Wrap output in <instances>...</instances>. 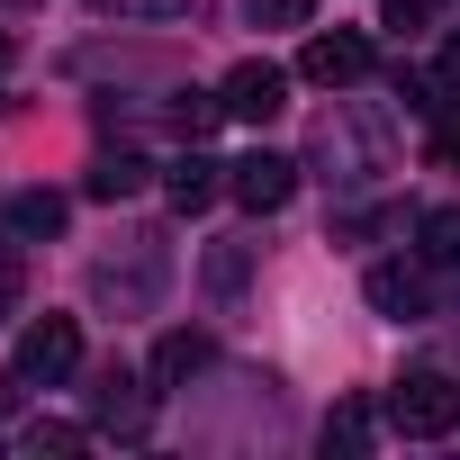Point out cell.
<instances>
[{
	"mask_svg": "<svg viewBox=\"0 0 460 460\" xmlns=\"http://www.w3.org/2000/svg\"><path fill=\"white\" fill-rule=\"evenodd\" d=\"M442 82H451V91H460V37H451V46H442Z\"/></svg>",
	"mask_w": 460,
	"mask_h": 460,
	"instance_id": "19",
	"label": "cell"
},
{
	"mask_svg": "<svg viewBox=\"0 0 460 460\" xmlns=\"http://www.w3.org/2000/svg\"><path fill=\"white\" fill-rule=\"evenodd\" d=\"M100 10H118V19H172V10H190V0H100Z\"/></svg>",
	"mask_w": 460,
	"mask_h": 460,
	"instance_id": "16",
	"label": "cell"
},
{
	"mask_svg": "<svg viewBox=\"0 0 460 460\" xmlns=\"http://www.w3.org/2000/svg\"><path fill=\"white\" fill-rule=\"evenodd\" d=\"M370 307H379V316H424V280L397 271V262H379V271H370Z\"/></svg>",
	"mask_w": 460,
	"mask_h": 460,
	"instance_id": "7",
	"label": "cell"
},
{
	"mask_svg": "<svg viewBox=\"0 0 460 460\" xmlns=\"http://www.w3.org/2000/svg\"><path fill=\"white\" fill-rule=\"evenodd\" d=\"M361 442H370V415L361 406H334L325 415V451H361Z\"/></svg>",
	"mask_w": 460,
	"mask_h": 460,
	"instance_id": "13",
	"label": "cell"
},
{
	"mask_svg": "<svg viewBox=\"0 0 460 460\" xmlns=\"http://www.w3.org/2000/svg\"><path fill=\"white\" fill-rule=\"evenodd\" d=\"M10 235H64V199L55 190H19L10 199Z\"/></svg>",
	"mask_w": 460,
	"mask_h": 460,
	"instance_id": "9",
	"label": "cell"
},
{
	"mask_svg": "<svg viewBox=\"0 0 460 460\" xmlns=\"http://www.w3.org/2000/svg\"><path fill=\"white\" fill-rule=\"evenodd\" d=\"M199 361H208V334H163V343H154V370H145V379H154V388H181V379H190Z\"/></svg>",
	"mask_w": 460,
	"mask_h": 460,
	"instance_id": "8",
	"label": "cell"
},
{
	"mask_svg": "<svg viewBox=\"0 0 460 460\" xmlns=\"http://www.w3.org/2000/svg\"><path fill=\"white\" fill-rule=\"evenodd\" d=\"M163 190H172V208H181V217H199V208H208V199L226 190V163H208V154H181Z\"/></svg>",
	"mask_w": 460,
	"mask_h": 460,
	"instance_id": "6",
	"label": "cell"
},
{
	"mask_svg": "<svg viewBox=\"0 0 460 460\" xmlns=\"http://www.w3.org/2000/svg\"><path fill=\"white\" fill-rule=\"evenodd\" d=\"M19 442H28V451H82L91 433H82V424H28Z\"/></svg>",
	"mask_w": 460,
	"mask_h": 460,
	"instance_id": "15",
	"label": "cell"
},
{
	"mask_svg": "<svg viewBox=\"0 0 460 460\" xmlns=\"http://www.w3.org/2000/svg\"><path fill=\"white\" fill-rule=\"evenodd\" d=\"M298 73H307L316 91H343V82H361V73H370V37H352V28H325V37H307Z\"/></svg>",
	"mask_w": 460,
	"mask_h": 460,
	"instance_id": "5",
	"label": "cell"
},
{
	"mask_svg": "<svg viewBox=\"0 0 460 460\" xmlns=\"http://www.w3.org/2000/svg\"><path fill=\"white\" fill-rule=\"evenodd\" d=\"M388 433H406V442H442V433H460V379H442V370H406V379L388 388Z\"/></svg>",
	"mask_w": 460,
	"mask_h": 460,
	"instance_id": "1",
	"label": "cell"
},
{
	"mask_svg": "<svg viewBox=\"0 0 460 460\" xmlns=\"http://www.w3.org/2000/svg\"><path fill=\"white\" fill-rule=\"evenodd\" d=\"M127 190H145V163H136V154H109V163L91 172V199H127Z\"/></svg>",
	"mask_w": 460,
	"mask_h": 460,
	"instance_id": "11",
	"label": "cell"
},
{
	"mask_svg": "<svg viewBox=\"0 0 460 460\" xmlns=\"http://www.w3.org/2000/svg\"><path fill=\"white\" fill-rule=\"evenodd\" d=\"M10 307H19V253H0V325H10Z\"/></svg>",
	"mask_w": 460,
	"mask_h": 460,
	"instance_id": "17",
	"label": "cell"
},
{
	"mask_svg": "<svg viewBox=\"0 0 460 460\" xmlns=\"http://www.w3.org/2000/svg\"><path fill=\"white\" fill-rule=\"evenodd\" d=\"M424 262H460V208H433L424 217Z\"/></svg>",
	"mask_w": 460,
	"mask_h": 460,
	"instance_id": "12",
	"label": "cell"
},
{
	"mask_svg": "<svg viewBox=\"0 0 460 460\" xmlns=\"http://www.w3.org/2000/svg\"><path fill=\"white\" fill-rule=\"evenodd\" d=\"M127 388H136V379H118V370L100 379V424H118V433H145V397H127Z\"/></svg>",
	"mask_w": 460,
	"mask_h": 460,
	"instance_id": "10",
	"label": "cell"
},
{
	"mask_svg": "<svg viewBox=\"0 0 460 460\" xmlns=\"http://www.w3.org/2000/svg\"><path fill=\"white\" fill-rule=\"evenodd\" d=\"M73 370H82V325H73V316H37V325L19 334V379H46V388H55V379H73Z\"/></svg>",
	"mask_w": 460,
	"mask_h": 460,
	"instance_id": "2",
	"label": "cell"
},
{
	"mask_svg": "<svg viewBox=\"0 0 460 460\" xmlns=\"http://www.w3.org/2000/svg\"><path fill=\"white\" fill-rule=\"evenodd\" d=\"M433 19V0H388V28H424Z\"/></svg>",
	"mask_w": 460,
	"mask_h": 460,
	"instance_id": "18",
	"label": "cell"
},
{
	"mask_svg": "<svg viewBox=\"0 0 460 460\" xmlns=\"http://www.w3.org/2000/svg\"><path fill=\"white\" fill-rule=\"evenodd\" d=\"M226 190H235L253 217H271V208L298 199V163L289 154H244V163H226Z\"/></svg>",
	"mask_w": 460,
	"mask_h": 460,
	"instance_id": "4",
	"label": "cell"
},
{
	"mask_svg": "<svg viewBox=\"0 0 460 460\" xmlns=\"http://www.w3.org/2000/svg\"><path fill=\"white\" fill-rule=\"evenodd\" d=\"M442 163H460V127H451V136H442Z\"/></svg>",
	"mask_w": 460,
	"mask_h": 460,
	"instance_id": "20",
	"label": "cell"
},
{
	"mask_svg": "<svg viewBox=\"0 0 460 460\" xmlns=\"http://www.w3.org/2000/svg\"><path fill=\"white\" fill-rule=\"evenodd\" d=\"M244 10H253V28H307L316 0H244Z\"/></svg>",
	"mask_w": 460,
	"mask_h": 460,
	"instance_id": "14",
	"label": "cell"
},
{
	"mask_svg": "<svg viewBox=\"0 0 460 460\" xmlns=\"http://www.w3.org/2000/svg\"><path fill=\"white\" fill-rule=\"evenodd\" d=\"M217 100H226V118L262 127V118H280V109H289V73L253 55V64H235V73H226V91H217Z\"/></svg>",
	"mask_w": 460,
	"mask_h": 460,
	"instance_id": "3",
	"label": "cell"
}]
</instances>
